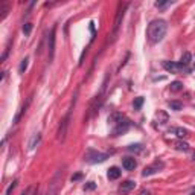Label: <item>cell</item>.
Wrapping results in <instances>:
<instances>
[{
  "label": "cell",
  "mask_w": 195,
  "mask_h": 195,
  "mask_svg": "<svg viewBox=\"0 0 195 195\" xmlns=\"http://www.w3.org/2000/svg\"><path fill=\"white\" fill-rule=\"evenodd\" d=\"M122 166H124V169H127V171H134L136 166H137V162H136L133 157H124V159H122Z\"/></svg>",
  "instance_id": "8fae6325"
},
{
  "label": "cell",
  "mask_w": 195,
  "mask_h": 195,
  "mask_svg": "<svg viewBox=\"0 0 195 195\" xmlns=\"http://www.w3.org/2000/svg\"><path fill=\"white\" fill-rule=\"evenodd\" d=\"M169 107H171V110H174V111H180V110L183 108V104H181L180 101H169Z\"/></svg>",
  "instance_id": "d6986e66"
},
{
  "label": "cell",
  "mask_w": 195,
  "mask_h": 195,
  "mask_svg": "<svg viewBox=\"0 0 195 195\" xmlns=\"http://www.w3.org/2000/svg\"><path fill=\"white\" fill-rule=\"evenodd\" d=\"M56 35V26H53L50 29V34L47 37V52H49V63L53 61V56H55V37Z\"/></svg>",
  "instance_id": "ba28073f"
},
{
  "label": "cell",
  "mask_w": 195,
  "mask_h": 195,
  "mask_svg": "<svg viewBox=\"0 0 195 195\" xmlns=\"http://www.w3.org/2000/svg\"><path fill=\"white\" fill-rule=\"evenodd\" d=\"M32 23H25L23 25V32H25V35H29L31 32H32Z\"/></svg>",
  "instance_id": "d4e9b609"
},
{
  "label": "cell",
  "mask_w": 195,
  "mask_h": 195,
  "mask_svg": "<svg viewBox=\"0 0 195 195\" xmlns=\"http://www.w3.org/2000/svg\"><path fill=\"white\" fill-rule=\"evenodd\" d=\"M31 102H32V98H28V99H26V102L23 104V107L20 108V111L17 113V116L14 118V124H17V122L20 121V118H22V116H23V115L26 113V110H28V107L31 105Z\"/></svg>",
  "instance_id": "7c38bea8"
},
{
  "label": "cell",
  "mask_w": 195,
  "mask_h": 195,
  "mask_svg": "<svg viewBox=\"0 0 195 195\" xmlns=\"http://www.w3.org/2000/svg\"><path fill=\"white\" fill-rule=\"evenodd\" d=\"M107 177H108V180H118L121 177V169L118 166H111L107 172Z\"/></svg>",
  "instance_id": "4fadbf2b"
},
{
  "label": "cell",
  "mask_w": 195,
  "mask_h": 195,
  "mask_svg": "<svg viewBox=\"0 0 195 195\" xmlns=\"http://www.w3.org/2000/svg\"><path fill=\"white\" fill-rule=\"evenodd\" d=\"M163 69L169 73H178V72H189V67L183 66L181 63H172V61H163Z\"/></svg>",
  "instance_id": "52a82bcc"
},
{
  "label": "cell",
  "mask_w": 195,
  "mask_h": 195,
  "mask_svg": "<svg viewBox=\"0 0 195 195\" xmlns=\"http://www.w3.org/2000/svg\"><path fill=\"white\" fill-rule=\"evenodd\" d=\"M160 168H163V162H156L154 165H151V166H148V168H145V171L142 172V175L143 177H149V175H152V174H156Z\"/></svg>",
  "instance_id": "9c48e42d"
},
{
  "label": "cell",
  "mask_w": 195,
  "mask_h": 195,
  "mask_svg": "<svg viewBox=\"0 0 195 195\" xmlns=\"http://www.w3.org/2000/svg\"><path fill=\"white\" fill-rule=\"evenodd\" d=\"M61 178H63V171L58 169L56 174L53 175V178L49 181V187H47L46 195H58L60 187H61Z\"/></svg>",
  "instance_id": "277c9868"
},
{
  "label": "cell",
  "mask_w": 195,
  "mask_h": 195,
  "mask_svg": "<svg viewBox=\"0 0 195 195\" xmlns=\"http://www.w3.org/2000/svg\"><path fill=\"white\" fill-rule=\"evenodd\" d=\"M171 5H172V2H156V8H159V9H165Z\"/></svg>",
  "instance_id": "cb8c5ba5"
},
{
  "label": "cell",
  "mask_w": 195,
  "mask_h": 195,
  "mask_svg": "<svg viewBox=\"0 0 195 195\" xmlns=\"http://www.w3.org/2000/svg\"><path fill=\"white\" fill-rule=\"evenodd\" d=\"M134 187H136V181H134V180H125L124 183H121L119 192H121V193H130Z\"/></svg>",
  "instance_id": "30bf717a"
},
{
  "label": "cell",
  "mask_w": 195,
  "mask_h": 195,
  "mask_svg": "<svg viewBox=\"0 0 195 195\" xmlns=\"http://www.w3.org/2000/svg\"><path fill=\"white\" fill-rule=\"evenodd\" d=\"M40 140H41V134L40 133H37V134H34L32 137H31V140H29V143H28V148H29V151H32V149H35V146L40 143Z\"/></svg>",
  "instance_id": "5bb4252c"
},
{
  "label": "cell",
  "mask_w": 195,
  "mask_h": 195,
  "mask_svg": "<svg viewBox=\"0 0 195 195\" xmlns=\"http://www.w3.org/2000/svg\"><path fill=\"white\" fill-rule=\"evenodd\" d=\"M193 67H195V64H193Z\"/></svg>",
  "instance_id": "1f68e13d"
},
{
  "label": "cell",
  "mask_w": 195,
  "mask_h": 195,
  "mask_svg": "<svg viewBox=\"0 0 195 195\" xmlns=\"http://www.w3.org/2000/svg\"><path fill=\"white\" fill-rule=\"evenodd\" d=\"M166 31H168V25L165 20L162 19H156L152 20L149 25H148V29H146V37H148V41L151 44H157L163 40V37L166 35Z\"/></svg>",
  "instance_id": "6da1fadb"
},
{
  "label": "cell",
  "mask_w": 195,
  "mask_h": 195,
  "mask_svg": "<svg viewBox=\"0 0 195 195\" xmlns=\"http://www.w3.org/2000/svg\"><path fill=\"white\" fill-rule=\"evenodd\" d=\"M82 178V174H75V175H72V181H78V180H81Z\"/></svg>",
  "instance_id": "f1b7e54d"
},
{
  "label": "cell",
  "mask_w": 195,
  "mask_h": 195,
  "mask_svg": "<svg viewBox=\"0 0 195 195\" xmlns=\"http://www.w3.org/2000/svg\"><path fill=\"white\" fill-rule=\"evenodd\" d=\"M128 151H131V152H139V151H142V145H140V143L130 145V146H128Z\"/></svg>",
  "instance_id": "484cf974"
},
{
  "label": "cell",
  "mask_w": 195,
  "mask_h": 195,
  "mask_svg": "<svg viewBox=\"0 0 195 195\" xmlns=\"http://www.w3.org/2000/svg\"><path fill=\"white\" fill-rule=\"evenodd\" d=\"M78 91H79V90L75 91L73 99H72V105H70L67 115L64 116V119H63L61 124H60V128H58V140H60V142H64V140H66V136H67V131H69V125H70V119H72V113H73V108H75V104H76Z\"/></svg>",
  "instance_id": "7a4b0ae2"
},
{
  "label": "cell",
  "mask_w": 195,
  "mask_h": 195,
  "mask_svg": "<svg viewBox=\"0 0 195 195\" xmlns=\"http://www.w3.org/2000/svg\"><path fill=\"white\" fill-rule=\"evenodd\" d=\"M121 119H124V115H122V113H113V115H110L108 122H110L111 125H115V124H116V122H119Z\"/></svg>",
  "instance_id": "e0dca14e"
},
{
  "label": "cell",
  "mask_w": 195,
  "mask_h": 195,
  "mask_svg": "<svg viewBox=\"0 0 195 195\" xmlns=\"http://www.w3.org/2000/svg\"><path fill=\"white\" fill-rule=\"evenodd\" d=\"M157 121H159L160 124H166V122L169 121V116H168L165 111H159V113H157Z\"/></svg>",
  "instance_id": "ffe728a7"
},
{
  "label": "cell",
  "mask_w": 195,
  "mask_h": 195,
  "mask_svg": "<svg viewBox=\"0 0 195 195\" xmlns=\"http://www.w3.org/2000/svg\"><path fill=\"white\" fill-rule=\"evenodd\" d=\"M127 3H124V5H121L119 6V9H118V14H116V19H115V25H113V31H111V38H110V43H113L115 40H116V37H118V32H119V29H121V25H122V20H124V14H125V9H127Z\"/></svg>",
  "instance_id": "3957f363"
},
{
  "label": "cell",
  "mask_w": 195,
  "mask_h": 195,
  "mask_svg": "<svg viewBox=\"0 0 195 195\" xmlns=\"http://www.w3.org/2000/svg\"><path fill=\"white\" fill-rule=\"evenodd\" d=\"M94 187H96L94 181H88L87 184H84V190H93Z\"/></svg>",
  "instance_id": "83f0119b"
},
{
  "label": "cell",
  "mask_w": 195,
  "mask_h": 195,
  "mask_svg": "<svg viewBox=\"0 0 195 195\" xmlns=\"http://www.w3.org/2000/svg\"><path fill=\"white\" fill-rule=\"evenodd\" d=\"M107 159H108L107 152H98V151H93V149H88L87 154H85V160L88 163H102Z\"/></svg>",
  "instance_id": "8992f818"
},
{
  "label": "cell",
  "mask_w": 195,
  "mask_h": 195,
  "mask_svg": "<svg viewBox=\"0 0 195 195\" xmlns=\"http://www.w3.org/2000/svg\"><path fill=\"white\" fill-rule=\"evenodd\" d=\"M169 88H171V91H180V90H183V82H180V81H174V82H171V85H169Z\"/></svg>",
  "instance_id": "ac0fdd59"
},
{
  "label": "cell",
  "mask_w": 195,
  "mask_h": 195,
  "mask_svg": "<svg viewBox=\"0 0 195 195\" xmlns=\"http://www.w3.org/2000/svg\"><path fill=\"white\" fill-rule=\"evenodd\" d=\"M140 195H149V192H148V190H142Z\"/></svg>",
  "instance_id": "f546056e"
},
{
  "label": "cell",
  "mask_w": 195,
  "mask_h": 195,
  "mask_svg": "<svg viewBox=\"0 0 195 195\" xmlns=\"http://www.w3.org/2000/svg\"><path fill=\"white\" fill-rule=\"evenodd\" d=\"M180 63H181L183 66L189 67V64L192 63V55H190L189 52H184V53L181 55V60H180Z\"/></svg>",
  "instance_id": "2e32d148"
},
{
  "label": "cell",
  "mask_w": 195,
  "mask_h": 195,
  "mask_svg": "<svg viewBox=\"0 0 195 195\" xmlns=\"http://www.w3.org/2000/svg\"><path fill=\"white\" fill-rule=\"evenodd\" d=\"M28 64H29V58H25V60H22V63H20V67H19V72H20V73H25V72H26V69H28Z\"/></svg>",
  "instance_id": "603a6c76"
},
{
  "label": "cell",
  "mask_w": 195,
  "mask_h": 195,
  "mask_svg": "<svg viewBox=\"0 0 195 195\" xmlns=\"http://www.w3.org/2000/svg\"><path fill=\"white\" fill-rule=\"evenodd\" d=\"M130 127H131V122L128 121V119H121L119 122H116L115 125H113V130H111V136L113 137H118V136H121V134H124V133H127L128 130H130Z\"/></svg>",
  "instance_id": "5b68a950"
},
{
  "label": "cell",
  "mask_w": 195,
  "mask_h": 195,
  "mask_svg": "<svg viewBox=\"0 0 195 195\" xmlns=\"http://www.w3.org/2000/svg\"><path fill=\"white\" fill-rule=\"evenodd\" d=\"M174 131H175L177 137H178V139H181V140H183V137H187V130H184V128H181V127L175 128Z\"/></svg>",
  "instance_id": "44dd1931"
},
{
  "label": "cell",
  "mask_w": 195,
  "mask_h": 195,
  "mask_svg": "<svg viewBox=\"0 0 195 195\" xmlns=\"http://www.w3.org/2000/svg\"><path fill=\"white\" fill-rule=\"evenodd\" d=\"M28 192H29V189H28V190H26V192H23V193H22V195H28Z\"/></svg>",
  "instance_id": "4dcf8cb0"
},
{
  "label": "cell",
  "mask_w": 195,
  "mask_h": 195,
  "mask_svg": "<svg viewBox=\"0 0 195 195\" xmlns=\"http://www.w3.org/2000/svg\"><path fill=\"white\" fill-rule=\"evenodd\" d=\"M174 148H175V149H178V151H187V149H189V145H187L184 140L178 139V140H175V142H174Z\"/></svg>",
  "instance_id": "9a60e30c"
},
{
  "label": "cell",
  "mask_w": 195,
  "mask_h": 195,
  "mask_svg": "<svg viewBox=\"0 0 195 195\" xmlns=\"http://www.w3.org/2000/svg\"><path fill=\"white\" fill-rule=\"evenodd\" d=\"M143 98L142 96H139V98H136L134 99V102H133V107H134V110H140V107L143 105Z\"/></svg>",
  "instance_id": "7402d4cb"
},
{
  "label": "cell",
  "mask_w": 195,
  "mask_h": 195,
  "mask_svg": "<svg viewBox=\"0 0 195 195\" xmlns=\"http://www.w3.org/2000/svg\"><path fill=\"white\" fill-rule=\"evenodd\" d=\"M15 186H17V180H14V181H12V183H11L8 187H6V192H5V195H11V193H12V190L15 189Z\"/></svg>",
  "instance_id": "4316f807"
}]
</instances>
